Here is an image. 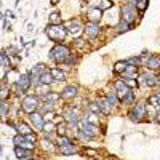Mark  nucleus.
Returning <instances> with one entry per match:
<instances>
[{"instance_id":"obj_1","label":"nucleus","mask_w":160,"mask_h":160,"mask_svg":"<svg viewBox=\"0 0 160 160\" xmlns=\"http://www.w3.org/2000/svg\"><path fill=\"white\" fill-rule=\"evenodd\" d=\"M69 56H71V51H69V48L66 47V45H59V43H58L55 48L50 51V58L55 59L58 64H59V62H66Z\"/></svg>"},{"instance_id":"obj_2","label":"nucleus","mask_w":160,"mask_h":160,"mask_svg":"<svg viewBox=\"0 0 160 160\" xmlns=\"http://www.w3.org/2000/svg\"><path fill=\"white\" fill-rule=\"evenodd\" d=\"M66 34H68V31H66L62 24H48L47 26V35H48V38L55 40V42L62 40L66 37Z\"/></svg>"},{"instance_id":"obj_3","label":"nucleus","mask_w":160,"mask_h":160,"mask_svg":"<svg viewBox=\"0 0 160 160\" xmlns=\"http://www.w3.org/2000/svg\"><path fill=\"white\" fill-rule=\"evenodd\" d=\"M32 83V78H31V74H22L18 77V80L15 82V85H13V88H15V91L18 93V95H22L24 91H28V88L31 87Z\"/></svg>"},{"instance_id":"obj_4","label":"nucleus","mask_w":160,"mask_h":160,"mask_svg":"<svg viewBox=\"0 0 160 160\" xmlns=\"http://www.w3.org/2000/svg\"><path fill=\"white\" fill-rule=\"evenodd\" d=\"M21 108L24 112H28V114H32L37 111L38 108V98L37 96H24L22 102H21Z\"/></svg>"},{"instance_id":"obj_5","label":"nucleus","mask_w":160,"mask_h":160,"mask_svg":"<svg viewBox=\"0 0 160 160\" xmlns=\"http://www.w3.org/2000/svg\"><path fill=\"white\" fill-rule=\"evenodd\" d=\"M144 115H146V106H144L142 102L135 104V106L130 109V112H128V117L133 120V122H139Z\"/></svg>"},{"instance_id":"obj_6","label":"nucleus","mask_w":160,"mask_h":160,"mask_svg":"<svg viewBox=\"0 0 160 160\" xmlns=\"http://www.w3.org/2000/svg\"><path fill=\"white\" fill-rule=\"evenodd\" d=\"M138 83H141V85H144V87H155V85L158 83V77H155L151 71L142 72V74H139V77H138Z\"/></svg>"},{"instance_id":"obj_7","label":"nucleus","mask_w":160,"mask_h":160,"mask_svg":"<svg viewBox=\"0 0 160 160\" xmlns=\"http://www.w3.org/2000/svg\"><path fill=\"white\" fill-rule=\"evenodd\" d=\"M114 88H115V91H117V95H118V98H120V101H123L127 96H130L131 95V88L123 82V80H117V82L114 83Z\"/></svg>"},{"instance_id":"obj_8","label":"nucleus","mask_w":160,"mask_h":160,"mask_svg":"<svg viewBox=\"0 0 160 160\" xmlns=\"http://www.w3.org/2000/svg\"><path fill=\"white\" fill-rule=\"evenodd\" d=\"M80 127H82V130H80V131H83L85 135H88L90 138H96L99 135V128L96 125L87 122V120H82V122H80Z\"/></svg>"},{"instance_id":"obj_9","label":"nucleus","mask_w":160,"mask_h":160,"mask_svg":"<svg viewBox=\"0 0 160 160\" xmlns=\"http://www.w3.org/2000/svg\"><path fill=\"white\" fill-rule=\"evenodd\" d=\"M122 19L127 21L128 24H131L133 21L136 19V11H135V7L133 5H123L122 7Z\"/></svg>"},{"instance_id":"obj_10","label":"nucleus","mask_w":160,"mask_h":160,"mask_svg":"<svg viewBox=\"0 0 160 160\" xmlns=\"http://www.w3.org/2000/svg\"><path fill=\"white\" fill-rule=\"evenodd\" d=\"M83 31H85V35H87V37L95 38L96 35H99L101 28H99V24H98V22H91V21H90V22H87V24H85Z\"/></svg>"},{"instance_id":"obj_11","label":"nucleus","mask_w":160,"mask_h":160,"mask_svg":"<svg viewBox=\"0 0 160 160\" xmlns=\"http://www.w3.org/2000/svg\"><path fill=\"white\" fill-rule=\"evenodd\" d=\"M29 118H31V123H32L37 130H43L47 120H45L42 115H40L37 111H35V112H32V114H29Z\"/></svg>"},{"instance_id":"obj_12","label":"nucleus","mask_w":160,"mask_h":160,"mask_svg":"<svg viewBox=\"0 0 160 160\" xmlns=\"http://www.w3.org/2000/svg\"><path fill=\"white\" fill-rule=\"evenodd\" d=\"M64 118H66V122H68L69 125H77L80 120H78V115L74 112V108H69L68 111L64 112Z\"/></svg>"},{"instance_id":"obj_13","label":"nucleus","mask_w":160,"mask_h":160,"mask_svg":"<svg viewBox=\"0 0 160 160\" xmlns=\"http://www.w3.org/2000/svg\"><path fill=\"white\" fill-rule=\"evenodd\" d=\"M101 15H102V10H99L98 7L96 8H90L88 13H87V16H88V19L91 22H98L101 19Z\"/></svg>"},{"instance_id":"obj_14","label":"nucleus","mask_w":160,"mask_h":160,"mask_svg":"<svg viewBox=\"0 0 160 160\" xmlns=\"http://www.w3.org/2000/svg\"><path fill=\"white\" fill-rule=\"evenodd\" d=\"M98 104H99L101 114H104V115H109V114L112 112V106H111V102L108 101V98H101V99L98 101Z\"/></svg>"},{"instance_id":"obj_15","label":"nucleus","mask_w":160,"mask_h":160,"mask_svg":"<svg viewBox=\"0 0 160 160\" xmlns=\"http://www.w3.org/2000/svg\"><path fill=\"white\" fill-rule=\"evenodd\" d=\"M160 69V56L152 55L148 61V71H158Z\"/></svg>"},{"instance_id":"obj_16","label":"nucleus","mask_w":160,"mask_h":160,"mask_svg":"<svg viewBox=\"0 0 160 160\" xmlns=\"http://www.w3.org/2000/svg\"><path fill=\"white\" fill-rule=\"evenodd\" d=\"M75 95H77V87L75 85H68L64 90H62V98L64 99H72V98H75Z\"/></svg>"},{"instance_id":"obj_17","label":"nucleus","mask_w":160,"mask_h":160,"mask_svg":"<svg viewBox=\"0 0 160 160\" xmlns=\"http://www.w3.org/2000/svg\"><path fill=\"white\" fill-rule=\"evenodd\" d=\"M125 78H138L139 77V72H138V66H128L127 68V71L122 74Z\"/></svg>"},{"instance_id":"obj_18","label":"nucleus","mask_w":160,"mask_h":160,"mask_svg":"<svg viewBox=\"0 0 160 160\" xmlns=\"http://www.w3.org/2000/svg\"><path fill=\"white\" fill-rule=\"evenodd\" d=\"M106 98H108V101L111 102L112 108H114V106H117V104L120 102V98H118V95H117L115 88H114V90H111V91H108V95H106Z\"/></svg>"},{"instance_id":"obj_19","label":"nucleus","mask_w":160,"mask_h":160,"mask_svg":"<svg viewBox=\"0 0 160 160\" xmlns=\"http://www.w3.org/2000/svg\"><path fill=\"white\" fill-rule=\"evenodd\" d=\"M15 130L19 133V135H24V136H26V135H31V133H32V128H31L29 125H26L24 122H19V123L15 127Z\"/></svg>"},{"instance_id":"obj_20","label":"nucleus","mask_w":160,"mask_h":160,"mask_svg":"<svg viewBox=\"0 0 160 160\" xmlns=\"http://www.w3.org/2000/svg\"><path fill=\"white\" fill-rule=\"evenodd\" d=\"M80 29H82V26H80L78 21H71L69 26H68V32H71V34H74V35H77V34L80 32Z\"/></svg>"},{"instance_id":"obj_21","label":"nucleus","mask_w":160,"mask_h":160,"mask_svg":"<svg viewBox=\"0 0 160 160\" xmlns=\"http://www.w3.org/2000/svg\"><path fill=\"white\" fill-rule=\"evenodd\" d=\"M59 151H61V154H62V155H72V154H75V152H77V146H74V142H72V144H69V146L59 148Z\"/></svg>"},{"instance_id":"obj_22","label":"nucleus","mask_w":160,"mask_h":160,"mask_svg":"<svg viewBox=\"0 0 160 160\" xmlns=\"http://www.w3.org/2000/svg\"><path fill=\"white\" fill-rule=\"evenodd\" d=\"M127 68H128L127 61H118V62H115V66H114V71H115L117 74H123V72L127 71Z\"/></svg>"},{"instance_id":"obj_23","label":"nucleus","mask_w":160,"mask_h":160,"mask_svg":"<svg viewBox=\"0 0 160 160\" xmlns=\"http://www.w3.org/2000/svg\"><path fill=\"white\" fill-rule=\"evenodd\" d=\"M35 91L38 93L40 96H47L48 93H50V88H48V85H47V83H38V85H37V88H35Z\"/></svg>"},{"instance_id":"obj_24","label":"nucleus","mask_w":160,"mask_h":160,"mask_svg":"<svg viewBox=\"0 0 160 160\" xmlns=\"http://www.w3.org/2000/svg\"><path fill=\"white\" fill-rule=\"evenodd\" d=\"M130 26H131V24H128L127 21H123V19H122V21H120V22L117 24V28H115V29H117V34H122V32H127V31L130 29Z\"/></svg>"},{"instance_id":"obj_25","label":"nucleus","mask_w":160,"mask_h":160,"mask_svg":"<svg viewBox=\"0 0 160 160\" xmlns=\"http://www.w3.org/2000/svg\"><path fill=\"white\" fill-rule=\"evenodd\" d=\"M50 72H51V75H53V78L55 80H64V72L62 71H59L58 68H53V69H50Z\"/></svg>"},{"instance_id":"obj_26","label":"nucleus","mask_w":160,"mask_h":160,"mask_svg":"<svg viewBox=\"0 0 160 160\" xmlns=\"http://www.w3.org/2000/svg\"><path fill=\"white\" fill-rule=\"evenodd\" d=\"M53 80H55V78H53L51 72H50V71H47L42 77H40V83H47V85H50V83L53 82Z\"/></svg>"},{"instance_id":"obj_27","label":"nucleus","mask_w":160,"mask_h":160,"mask_svg":"<svg viewBox=\"0 0 160 160\" xmlns=\"http://www.w3.org/2000/svg\"><path fill=\"white\" fill-rule=\"evenodd\" d=\"M148 7H149V0H136V8H138L141 13L148 10Z\"/></svg>"},{"instance_id":"obj_28","label":"nucleus","mask_w":160,"mask_h":160,"mask_svg":"<svg viewBox=\"0 0 160 160\" xmlns=\"http://www.w3.org/2000/svg\"><path fill=\"white\" fill-rule=\"evenodd\" d=\"M2 68H3V72H5L8 68H11V64H10V61H8V55H7L5 50L2 51Z\"/></svg>"},{"instance_id":"obj_29","label":"nucleus","mask_w":160,"mask_h":160,"mask_svg":"<svg viewBox=\"0 0 160 160\" xmlns=\"http://www.w3.org/2000/svg\"><path fill=\"white\" fill-rule=\"evenodd\" d=\"M149 102L154 104V108H158V106H160V93H155V95H152V96L149 98Z\"/></svg>"},{"instance_id":"obj_30","label":"nucleus","mask_w":160,"mask_h":160,"mask_svg":"<svg viewBox=\"0 0 160 160\" xmlns=\"http://www.w3.org/2000/svg\"><path fill=\"white\" fill-rule=\"evenodd\" d=\"M50 24H61L59 13H51V15H50Z\"/></svg>"},{"instance_id":"obj_31","label":"nucleus","mask_w":160,"mask_h":160,"mask_svg":"<svg viewBox=\"0 0 160 160\" xmlns=\"http://www.w3.org/2000/svg\"><path fill=\"white\" fill-rule=\"evenodd\" d=\"M69 144H72V141H71L69 138L59 136V139H58V146H59V148H64V146H69Z\"/></svg>"},{"instance_id":"obj_32","label":"nucleus","mask_w":160,"mask_h":160,"mask_svg":"<svg viewBox=\"0 0 160 160\" xmlns=\"http://www.w3.org/2000/svg\"><path fill=\"white\" fill-rule=\"evenodd\" d=\"M139 62H141V59L138 56H133V58H128L127 59V64L128 66H139Z\"/></svg>"},{"instance_id":"obj_33","label":"nucleus","mask_w":160,"mask_h":160,"mask_svg":"<svg viewBox=\"0 0 160 160\" xmlns=\"http://www.w3.org/2000/svg\"><path fill=\"white\" fill-rule=\"evenodd\" d=\"M88 109H90L91 112H95V114H101V109H99V104H98V102H91V104L88 106Z\"/></svg>"},{"instance_id":"obj_34","label":"nucleus","mask_w":160,"mask_h":160,"mask_svg":"<svg viewBox=\"0 0 160 160\" xmlns=\"http://www.w3.org/2000/svg\"><path fill=\"white\" fill-rule=\"evenodd\" d=\"M42 148H43L45 151H53V149H55L50 139H43V141H42Z\"/></svg>"},{"instance_id":"obj_35","label":"nucleus","mask_w":160,"mask_h":160,"mask_svg":"<svg viewBox=\"0 0 160 160\" xmlns=\"http://www.w3.org/2000/svg\"><path fill=\"white\" fill-rule=\"evenodd\" d=\"M58 98H59L58 93H48L47 96H43V99H45V101H56Z\"/></svg>"},{"instance_id":"obj_36","label":"nucleus","mask_w":160,"mask_h":160,"mask_svg":"<svg viewBox=\"0 0 160 160\" xmlns=\"http://www.w3.org/2000/svg\"><path fill=\"white\" fill-rule=\"evenodd\" d=\"M8 87H7V83H5V80H3V82H2V99L5 101V98L8 96Z\"/></svg>"},{"instance_id":"obj_37","label":"nucleus","mask_w":160,"mask_h":160,"mask_svg":"<svg viewBox=\"0 0 160 160\" xmlns=\"http://www.w3.org/2000/svg\"><path fill=\"white\" fill-rule=\"evenodd\" d=\"M98 8L99 10H108V8H111V2L109 0H101V5Z\"/></svg>"},{"instance_id":"obj_38","label":"nucleus","mask_w":160,"mask_h":160,"mask_svg":"<svg viewBox=\"0 0 160 160\" xmlns=\"http://www.w3.org/2000/svg\"><path fill=\"white\" fill-rule=\"evenodd\" d=\"M7 112H8V104L3 101V102H2V117H3V118L7 117Z\"/></svg>"},{"instance_id":"obj_39","label":"nucleus","mask_w":160,"mask_h":160,"mask_svg":"<svg viewBox=\"0 0 160 160\" xmlns=\"http://www.w3.org/2000/svg\"><path fill=\"white\" fill-rule=\"evenodd\" d=\"M53 128H55V125H53V123H51V122H48V123H47V122H45V127H43V130H45V131H47V133H48V131H50V130H53Z\"/></svg>"},{"instance_id":"obj_40","label":"nucleus","mask_w":160,"mask_h":160,"mask_svg":"<svg viewBox=\"0 0 160 160\" xmlns=\"http://www.w3.org/2000/svg\"><path fill=\"white\" fill-rule=\"evenodd\" d=\"M26 139H28V141H31V142H35V141H37V136L31 133V135H26Z\"/></svg>"},{"instance_id":"obj_41","label":"nucleus","mask_w":160,"mask_h":160,"mask_svg":"<svg viewBox=\"0 0 160 160\" xmlns=\"http://www.w3.org/2000/svg\"><path fill=\"white\" fill-rule=\"evenodd\" d=\"M128 5H133V7H136V0H127Z\"/></svg>"},{"instance_id":"obj_42","label":"nucleus","mask_w":160,"mask_h":160,"mask_svg":"<svg viewBox=\"0 0 160 160\" xmlns=\"http://www.w3.org/2000/svg\"><path fill=\"white\" fill-rule=\"evenodd\" d=\"M19 160H34V158H29V157H24V158H19Z\"/></svg>"},{"instance_id":"obj_43","label":"nucleus","mask_w":160,"mask_h":160,"mask_svg":"<svg viewBox=\"0 0 160 160\" xmlns=\"http://www.w3.org/2000/svg\"><path fill=\"white\" fill-rule=\"evenodd\" d=\"M109 160H117V158H109Z\"/></svg>"}]
</instances>
